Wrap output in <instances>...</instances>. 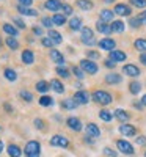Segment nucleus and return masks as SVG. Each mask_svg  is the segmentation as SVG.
<instances>
[{
  "mask_svg": "<svg viewBox=\"0 0 146 157\" xmlns=\"http://www.w3.org/2000/svg\"><path fill=\"white\" fill-rule=\"evenodd\" d=\"M25 157H39L41 155V145L36 140H30L25 145Z\"/></svg>",
  "mask_w": 146,
  "mask_h": 157,
  "instance_id": "1",
  "label": "nucleus"
},
{
  "mask_svg": "<svg viewBox=\"0 0 146 157\" xmlns=\"http://www.w3.org/2000/svg\"><path fill=\"white\" fill-rule=\"evenodd\" d=\"M91 98H93V101H94V102L101 104V105H109V104L113 101L112 94L107 93V91H104V90H98V91H94Z\"/></svg>",
  "mask_w": 146,
  "mask_h": 157,
  "instance_id": "2",
  "label": "nucleus"
},
{
  "mask_svg": "<svg viewBox=\"0 0 146 157\" xmlns=\"http://www.w3.org/2000/svg\"><path fill=\"white\" fill-rule=\"evenodd\" d=\"M80 39L85 46H94L96 44V38H94V32L90 27H83L80 30Z\"/></svg>",
  "mask_w": 146,
  "mask_h": 157,
  "instance_id": "3",
  "label": "nucleus"
},
{
  "mask_svg": "<svg viewBox=\"0 0 146 157\" xmlns=\"http://www.w3.org/2000/svg\"><path fill=\"white\" fill-rule=\"evenodd\" d=\"M49 143H50V146H58V148H68L69 146V140L64 135H60V134L54 135Z\"/></svg>",
  "mask_w": 146,
  "mask_h": 157,
  "instance_id": "4",
  "label": "nucleus"
},
{
  "mask_svg": "<svg viewBox=\"0 0 146 157\" xmlns=\"http://www.w3.org/2000/svg\"><path fill=\"white\" fill-rule=\"evenodd\" d=\"M80 68L83 69V72H88L91 75H94L98 72V64L91 60H82L80 61Z\"/></svg>",
  "mask_w": 146,
  "mask_h": 157,
  "instance_id": "5",
  "label": "nucleus"
},
{
  "mask_svg": "<svg viewBox=\"0 0 146 157\" xmlns=\"http://www.w3.org/2000/svg\"><path fill=\"white\" fill-rule=\"evenodd\" d=\"M116 148L121 151L123 154H127V155H132V154H134V151H135L134 146H132L129 141H126V140H118L116 141Z\"/></svg>",
  "mask_w": 146,
  "mask_h": 157,
  "instance_id": "6",
  "label": "nucleus"
},
{
  "mask_svg": "<svg viewBox=\"0 0 146 157\" xmlns=\"http://www.w3.org/2000/svg\"><path fill=\"white\" fill-rule=\"evenodd\" d=\"M98 44H99V47H101L102 50H109V52L115 50V47H116L115 39H112V38H102Z\"/></svg>",
  "mask_w": 146,
  "mask_h": 157,
  "instance_id": "7",
  "label": "nucleus"
},
{
  "mask_svg": "<svg viewBox=\"0 0 146 157\" xmlns=\"http://www.w3.org/2000/svg\"><path fill=\"white\" fill-rule=\"evenodd\" d=\"M113 13H115V14H118V16H130L132 10H130V6L126 5V3H116Z\"/></svg>",
  "mask_w": 146,
  "mask_h": 157,
  "instance_id": "8",
  "label": "nucleus"
},
{
  "mask_svg": "<svg viewBox=\"0 0 146 157\" xmlns=\"http://www.w3.org/2000/svg\"><path fill=\"white\" fill-rule=\"evenodd\" d=\"M66 124H68L69 129L75 130V132H80V130H82V123H80V120H79V118H75V116H69L68 120H66Z\"/></svg>",
  "mask_w": 146,
  "mask_h": 157,
  "instance_id": "9",
  "label": "nucleus"
},
{
  "mask_svg": "<svg viewBox=\"0 0 146 157\" xmlns=\"http://www.w3.org/2000/svg\"><path fill=\"white\" fill-rule=\"evenodd\" d=\"M119 132H121L123 135H126V137H135V135H137V129H135L134 126L124 123V124L119 126Z\"/></svg>",
  "mask_w": 146,
  "mask_h": 157,
  "instance_id": "10",
  "label": "nucleus"
},
{
  "mask_svg": "<svg viewBox=\"0 0 146 157\" xmlns=\"http://www.w3.org/2000/svg\"><path fill=\"white\" fill-rule=\"evenodd\" d=\"M123 72L126 75H129V77H138L140 75V69L135 66V64H124Z\"/></svg>",
  "mask_w": 146,
  "mask_h": 157,
  "instance_id": "11",
  "label": "nucleus"
},
{
  "mask_svg": "<svg viewBox=\"0 0 146 157\" xmlns=\"http://www.w3.org/2000/svg\"><path fill=\"white\" fill-rule=\"evenodd\" d=\"M74 99H75V102L77 104H80V105H83V104H88V101H90V94L86 93V91H77V93L74 94Z\"/></svg>",
  "mask_w": 146,
  "mask_h": 157,
  "instance_id": "12",
  "label": "nucleus"
},
{
  "mask_svg": "<svg viewBox=\"0 0 146 157\" xmlns=\"http://www.w3.org/2000/svg\"><path fill=\"white\" fill-rule=\"evenodd\" d=\"M50 60L52 61H55L57 64H64V57H63V54L61 52H58L57 49H50Z\"/></svg>",
  "mask_w": 146,
  "mask_h": 157,
  "instance_id": "13",
  "label": "nucleus"
},
{
  "mask_svg": "<svg viewBox=\"0 0 146 157\" xmlns=\"http://www.w3.org/2000/svg\"><path fill=\"white\" fill-rule=\"evenodd\" d=\"M85 130H86V135H90V137H93V138H96V137H99V135H101V130H99V127H98L94 123L86 124Z\"/></svg>",
  "mask_w": 146,
  "mask_h": 157,
  "instance_id": "14",
  "label": "nucleus"
},
{
  "mask_svg": "<svg viewBox=\"0 0 146 157\" xmlns=\"http://www.w3.org/2000/svg\"><path fill=\"white\" fill-rule=\"evenodd\" d=\"M96 29H98V32H101L102 35H110L112 33V27L107 24V22H104V21H98L96 22Z\"/></svg>",
  "mask_w": 146,
  "mask_h": 157,
  "instance_id": "15",
  "label": "nucleus"
},
{
  "mask_svg": "<svg viewBox=\"0 0 146 157\" xmlns=\"http://www.w3.org/2000/svg\"><path fill=\"white\" fill-rule=\"evenodd\" d=\"M121 80H123V77L119 75V74H116V72H110V74L105 75V82H107L109 85H116V83H121Z\"/></svg>",
  "mask_w": 146,
  "mask_h": 157,
  "instance_id": "16",
  "label": "nucleus"
},
{
  "mask_svg": "<svg viewBox=\"0 0 146 157\" xmlns=\"http://www.w3.org/2000/svg\"><path fill=\"white\" fill-rule=\"evenodd\" d=\"M126 58H127V55L124 54L123 50H116V49H115V50L110 52V60H113L115 63H118V61H124Z\"/></svg>",
  "mask_w": 146,
  "mask_h": 157,
  "instance_id": "17",
  "label": "nucleus"
},
{
  "mask_svg": "<svg viewBox=\"0 0 146 157\" xmlns=\"http://www.w3.org/2000/svg\"><path fill=\"white\" fill-rule=\"evenodd\" d=\"M44 8H46V10H49V11L57 13L58 10H61V3L58 2V0H46Z\"/></svg>",
  "mask_w": 146,
  "mask_h": 157,
  "instance_id": "18",
  "label": "nucleus"
},
{
  "mask_svg": "<svg viewBox=\"0 0 146 157\" xmlns=\"http://www.w3.org/2000/svg\"><path fill=\"white\" fill-rule=\"evenodd\" d=\"M77 105H79V104L75 102L74 98H68V99H64V101L61 102V107H63L64 110H74Z\"/></svg>",
  "mask_w": 146,
  "mask_h": 157,
  "instance_id": "19",
  "label": "nucleus"
},
{
  "mask_svg": "<svg viewBox=\"0 0 146 157\" xmlns=\"http://www.w3.org/2000/svg\"><path fill=\"white\" fill-rule=\"evenodd\" d=\"M110 27H112V32L113 33H123L124 29H126V25H124L123 21H113Z\"/></svg>",
  "mask_w": 146,
  "mask_h": 157,
  "instance_id": "20",
  "label": "nucleus"
},
{
  "mask_svg": "<svg viewBox=\"0 0 146 157\" xmlns=\"http://www.w3.org/2000/svg\"><path fill=\"white\" fill-rule=\"evenodd\" d=\"M113 14H115V13L112 10H102L101 14H99V19L104 21V22H112L113 21Z\"/></svg>",
  "mask_w": 146,
  "mask_h": 157,
  "instance_id": "21",
  "label": "nucleus"
},
{
  "mask_svg": "<svg viewBox=\"0 0 146 157\" xmlns=\"http://www.w3.org/2000/svg\"><path fill=\"white\" fill-rule=\"evenodd\" d=\"M115 118L119 120L121 123H126V121H129V113L126 110H123V109H116L115 110Z\"/></svg>",
  "mask_w": 146,
  "mask_h": 157,
  "instance_id": "22",
  "label": "nucleus"
},
{
  "mask_svg": "<svg viewBox=\"0 0 146 157\" xmlns=\"http://www.w3.org/2000/svg\"><path fill=\"white\" fill-rule=\"evenodd\" d=\"M75 5L80 10H83V11H90V10H93V6H94L91 0H77Z\"/></svg>",
  "mask_w": 146,
  "mask_h": 157,
  "instance_id": "23",
  "label": "nucleus"
},
{
  "mask_svg": "<svg viewBox=\"0 0 146 157\" xmlns=\"http://www.w3.org/2000/svg\"><path fill=\"white\" fill-rule=\"evenodd\" d=\"M17 11L21 13V14H24V16H36L38 14V11L36 10H33V8H30V6H17Z\"/></svg>",
  "mask_w": 146,
  "mask_h": 157,
  "instance_id": "24",
  "label": "nucleus"
},
{
  "mask_svg": "<svg viewBox=\"0 0 146 157\" xmlns=\"http://www.w3.org/2000/svg\"><path fill=\"white\" fill-rule=\"evenodd\" d=\"M50 88L55 91V93H58V94H61L63 91H64V86H63V83L60 82V80H57V78H54V80H50Z\"/></svg>",
  "mask_w": 146,
  "mask_h": 157,
  "instance_id": "25",
  "label": "nucleus"
},
{
  "mask_svg": "<svg viewBox=\"0 0 146 157\" xmlns=\"http://www.w3.org/2000/svg\"><path fill=\"white\" fill-rule=\"evenodd\" d=\"M22 61L25 64H32L35 61V55H33V52L32 50H24L22 52Z\"/></svg>",
  "mask_w": 146,
  "mask_h": 157,
  "instance_id": "26",
  "label": "nucleus"
},
{
  "mask_svg": "<svg viewBox=\"0 0 146 157\" xmlns=\"http://www.w3.org/2000/svg\"><path fill=\"white\" fill-rule=\"evenodd\" d=\"M2 29H3L5 33H8V35L13 36V38H16V36L19 35V33H17V29L14 27V25H11V24H3V27H2Z\"/></svg>",
  "mask_w": 146,
  "mask_h": 157,
  "instance_id": "27",
  "label": "nucleus"
},
{
  "mask_svg": "<svg viewBox=\"0 0 146 157\" xmlns=\"http://www.w3.org/2000/svg\"><path fill=\"white\" fill-rule=\"evenodd\" d=\"M47 35H49V38H50V39H52V41H54L55 44H60V43L63 41V36H61V35H60L57 30H52V29H50V30L47 32Z\"/></svg>",
  "mask_w": 146,
  "mask_h": 157,
  "instance_id": "28",
  "label": "nucleus"
},
{
  "mask_svg": "<svg viewBox=\"0 0 146 157\" xmlns=\"http://www.w3.org/2000/svg\"><path fill=\"white\" fill-rule=\"evenodd\" d=\"M6 151H8V155L10 157H21V148L17 146V145H10L8 148H6Z\"/></svg>",
  "mask_w": 146,
  "mask_h": 157,
  "instance_id": "29",
  "label": "nucleus"
},
{
  "mask_svg": "<svg viewBox=\"0 0 146 157\" xmlns=\"http://www.w3.org/2000/svg\"><path fill=\"white\" fill-rule=\"evenodd\" d=\"M69 29L71 30H82V19L80 17H72L69 21Z\"/></svg>",
  "mask_w": 146,
  "mask_h": 157,
  "instance_id": "30",
  "label": "nucleus"
},
{
  "mask_svg": "<svg viewBox=\"0 0 146 157\" xmlns=\"http://www.w3.org/2000/svg\"><path fill=\"white\" fill-rule=\"evenodd\" d=\"M134 47H135L137 50H140L141 54H146V39H143V38H138V39H135Z\"/></svg>",
  "mask_w": 146,
  "mask_h": 157,
  "instance_id": "31",
  "label": "nucleus"
},
{
  "mask_svg": "<svg viewBox=\"0 0 146 157\" xmlns=\"http://www.w3.org/2000/svg\"><path fill=\"white\" fill-rule=\"evenodd\" d=\"M5 44L11 49V50H17L19 49V43H17V39L16 38H13V36H8L5 39Z\"/></svg>",
  "mask_w": 146,
  "mask_h": 157,
  "instance_id": "32",
  "label": "nucleus"
},
{
  "mask_svg": "<svg viewBox=\"0 0 146 157\" xmlns=\"http://www.w3.org/2000/svg\"><path fill=\"white\" fill-rule=\"evenodd\" d=\"M3 75H5L6 80H10V82H16V78H17L16 71H14V69H10V68H6V69L3 71Z\"/></svg>",
  "mask_w": 146,
  "mask_h": 157,
  "instance_id": "33",
  "label": "nucleus"
},
{
  "mask_svg": "<svg viewBox=\"0 0 146 157\" xmlns=\"http://www.w3.org/2000/svg\"><path fill=\"white\" fill-rule=\"evenodd\" d=\"M52 21H54V25H58V27H61L63 24H66V16L64 14H54V17H52Z\"/></svg>",
  "mask_w": 146,
  "mask_h": 157,
  "instance_id": "34",
  "label": "nucleus"
},
{
  "mask_svg": "<svg viewBox=\"0 0 146 157\" xmlns=\"http://www.w3.org/2000/svg\"><path fill=\"white\" fill-rule=\"evenodd\" d=\"M129 91L132 94H138L140 91H141V83H138V82H130L129 83Z\"/></svg>",
  "mask_w": 146,
  "mask_h": 157,
  "instance_id": "35",
  "label": "nucleus"
},
{
  "mask_svg": "<svg viewBox=\"0 0 146 157\" xmlns=\"http://www.w3.org/2000/svg\"><path fill=\"white\" fill-rule=\"evenodd\" d=\"M99 118H101L102 121H105V123H110L112 118H113V115H112L109 110H101V112H99Z\"/></svg>",
  "mask_w": 146,
  "mask_h": 157,
  "instance_id": "36",
  "label": "nucleus"
},
{
  "mask_svg": "<svg viewBox=\"0 0 146 157\" xmlns=\"http://www.w3.org/2000/svg\"><path fill=\"white\" fill-rule=\"evenodd\" d=\"M49 88H50V83H47V82H44V80H41V82L36 83V90L39 91V93H46Z\"/></svg>",
  "mask_w": 146,
  "mask_h": 157,
  "instance_id": "37",
  "label": "nucleus"
},
{
  "mask_svg": "<svg viewBox=\"0 0 146 157\" xmlns=\"http://www.w3.org/2000/svg\"><path fill=\"white\" fill-rule=\"evenodd\" d=\"M39 104H41L43 107H49V105H52V104H54V99L49 98V96H43L41 99H39Z\"/></svg>",
  "mask_w": 146,
  "mask_h": 157,
  "instance_id": "38",
  "label": "nucleus"
},
{
  "mask_svg": "<svg viewBox=\"0 0 146 157\" xmlns=\"http://www.w3.org/2000/svg\"><path fill=\"white\" fill-rule=\"evenodd\" d=\"M57 74H58L60 77H63V78H68V77H69V71L66 69L64 66H58V68H57Z\"/></svg>",
  "mask_w": 146,
  "mask_h": 157,
  "instance_id": "39",
  "label": "nucleus"
},
{
  "mask_svg": "<svg viewBox=\"0 0 146 157\" xmlns=\"http://www.w3.org/2000/svg\"><path fill=\"white\" fill-rule=\"evenodd\" d=\"M19 96L24 99V101H27V102H32L33 101V96H32V93H30V91H21V93H19Z\"/></svg>",
  "mask_w": 146,
  "mask_h": 157,
  "instance_id": "40",
  "label": "nucleus"
},
{
  "mask_svg": "<svg viewBox=\"0 0 146 157\" xmlns=\"http://www.w3.org/2000/svg\"><path fill=\"white\" fill-rule=\"evenodd\" d=\"M72 72H74V75H75L77 78H83V77H85V74H83V69H82V68L74 66V68H72Z\"/></svg>",
  "mask_w": 146,
  "mask_h": 157,
  "instance_id": "41",
  "label": "nucleus"
},
{
  "mask_svg": "<svg viewBox=\"0 0 146 157\" xmlns=\"http://www.w3.org/2000/svg\"><path fill=\"white\" fill-rule=\"evenodd\" d=\"M61 11L64 16H71L72 14V6L71 5H61Z\"/></svg>",
  "mask_w": 146,
  "mask_h": 157,
  "instance_id": "42",
  "label": "nucleus"
},
{
  "mask_svg": "<svg viewBox=\"0 0 146 157\" xmlns=\"http://www.w3.org/2000/svg\"><path fill=\"white\" fill-rule=\"evenodd\" d=\"M130 3L137 8H146V0H130Z\"/></svg>",
  "mask_w": 146,
  "mask_h": 157,
  "instance_id": "43",
  "label": "nucleus"
},
{
  "mask_svg": "<svg viewBox=\"0 0 146 157\" xmlns=\"http://www.w3.org/2000/svg\"><path fill=\"white\" fill-rule=\"evenodd\" d=\"M129 25H130V27H134V29H138L140 25H141V21H140L138 17H132V19L129 21Z\"/></svg>",
  "mask_w": 146,
  "mask_h": 157,
  "instance_id": "44",
  "label": "nucleus"
},
{
  "mask_svg": "<svg viewBox=\"0 0 146 157\" xmlns=\"http://www.w3.org/2000/svg\"><path fill=\"white\" fill-rule=\"evenodd\" d=\"M41 22H43V27H47L49 30H50L52 25H54V21H52L50 17H43V19H41Z\"/></svg>",
  "mask_w": 146,
  "mask_h": 157,
  "instance_id": "45",
  "label": "nucleus"
},
{
  "mask_svg": "<svg viewBox=\"0 0 146 157\" xmlns=\"http://www.w3.org/2000/svg\"><path fill=\"white\" fill-rule=\"evenodd\" d=\"M41 44H43L44 47H52V46H54L55 43L52 41V39H50L49 36H47V38H43V39H41Z\"/></svg>",
  "mask_w": 146,
  "mask_h": 157,
  "instance_id": "46",
  "label": "nucleus"
},
{
  "mask_svg": "<svg viewBox=\"0 0 146 157\" xmlns=\"http://www.w3.org/2000/svg\"><path fill=\"white\" fill-rule=\"evenodd\" d=\"M86 57H88V60H99V54L98 52H94V50H88V54H86Z\"/></svg>",
  "mask_w": 146,
  "mask_h": 157,
  "instance_id": "47",
  "label": "nucleus"
},
{
  "mask_svg": "<svg viewBox=\"0 0 146 157\" xmlns=\"http://www.w3.org/2000/svg\"><path fill=\"white\" fill-rule=\"evenodd\" d=\"M104 155H107V157H116V151L112 149V148H104Z\"/></svg>",
  "mask_w": 146,
  "mask_h": 157,
  "instance_id": "48",
  "label": "nucleus"
},
{
  "mask_svg": "<svg viewBox=\"0 0 146 157\" xmlns=\"http://www.w3.org/2000/svg\"><path fill=\"white\" fill-rule=\"evenodd\" d=\"M13 22H14V25L17 29H25V22L22 21V19H19V17H14L13 19Z\"/></svg>",
  "mask_w": 146,
  "mask_h": 157,
  "instance_id": "49",
  "label": "nucleus"
},
{
  "mask_svg": "<svg viewBox=\"0 0 146 157\" xmlns=\"http://www.w3.org/2000/svg\"><path fill=\"white\" fill-rule=\"evenodd\" d=\"M135 141H137V145H140V146H146V137H143V135H138Z\"/></svg>",
  "mask_w": 146,
  "mask_h": 157,
  "instance_id": "50",
  "label": "nucleus"
},
{
  "mask_svg": "<svg viewBox=\"0 0 146 157\" xmlns=\"http://www.w3.org/2000/svg\"><path fill=\"white\" fill-rule=\"evenodd\" d=\"M17 2H19V5H21V6H30L33 0H17Z\"/></svg>",
  "mask_w": 146,
  "mask_h": 157,
  "instance_id": "51",
  "label": "nucleus"
},
{
  "mask_svg": "<svg viewBox=\"0 0 146 157\" xmlns=\"http://www.w3.org/2000/svg\"><path fill=\"white\" fill-rule=\"evenodd\" d=\"M138 19L141 21V24H146V11H141L138 14Z\"/></svg>",
  "mask_w": 146,
  "mask_h": 157,
  "instance_id": "52",
  "label": "nucleus"
},
{
  "mask_svg": "<svg viewBox=\"0 0 146 157\" xmlns=\"http://www.w3.org/2000/svg\"><path fill=\"white\" fill-rule=\"evenodd\" d=\"M33 33H35L36 36H41V35H43V29H41V27H33Z\"/></svg>",
  "mask_w": 146,
  "mask_h": 157,
  "instance_id": "53",
  "label": "nucleus"
},
{
  "mask_svg": "<svg viewBox=\"0 0 146 157\" xmlns=\"http://www.w3.org/2000/svg\"><path fill=\"white\" fill-rule=\"evenodd\" d=\"M44 121L43 120H35V126L38 127V129H44V124H43Z\"/></svg>",
  "mask_w": 146,
  "mask_h": 157,
  "instance_id": "54",
  "label": "nucleus"
},
{
  "mask_svg": "<svg viewBox=\"0 0 146 157\" xmlns=\"http://www.w3.org/2000/svg\"><path fill=\"white\" fill-rule=\"evenodd\" d=\"M115 64H116V63H115L113 60H110V58L105 60V66H107V68H115Z\"/></svg>",
  "mask_w": 146,
  "mask_h": 157,
  "instance_id": "55",
  "label": "nucleus"
},
{
  "mask_svg": "<svg viewBox=\"0 0 146 157\" xmlns=\"http://www.w3.org/2000/svg\"><path fill=\"white\" fill-rule=\"evenodd\" d=\"M140 61H141V64H144V66H146V54H141L140 55Z\"/></svg>",
  "mask_w": 146,
  "mask_h": 157,
  "instance_id": "56",
  "label": "nucleus"
},
{
  "mask_svg": "<svg viewBox=\"0 0 146 157\" xmlns=\"http://www.w3.org/2000/svg\"><path fill=\"white\" fill-rule=\"evenodd\" d=\"M141 104H143V105H144V107H146V94H144V96H143V98H141Z\"/></svg>",
  "mask_w": 146,
  "mask_h": 157,
  "instance_id": "57",
  "label": "nucleus"
},
{
  "mask_svg": "<svg viewBox=\"0 0 146 157\" xmlns=\"http://www.w3.org/2000/svg\"><path fill=\"white\" fill-rule=\"evenodd\" d=\"M5 109H6V112H11V105H10V104H5Z\"/></svg>",
  "mask_w": 146,
  "mask_h": 157,
  "instance_id": "58",
  "label": "nucleus"
},
{
  "mask_svg": "<svg viewBox=\"0 0 146 157\" xmlns=\"http://www.w3.org/2000/svg\"><path fill=\"white\" fill-rule=\"evenodd\" d=\"M3 151V143H2V140H0V152Z\"/></svg>",
  "mask_w": 146,
  "mask_h": 157,
  "instance_id": "59",
  "label": "nucleus"
},
{
  "mask_svg": "<svg viewBox=\"0 0 146 157\" xmlns=\"http://www.w3.org/2000/svg\"><path fill=\"white\" fill-rule=\"evenodd\" d=\"M104 2H105V3H113L115 0H104Z\"/></svg>",
  "mask_w": 146,
  "mask_h": 157,
  "instance_id": "60",
  "label": "nucleus"
},
{
  "mask_svg": "<svg viewBox=\"0 0 146 157\" xmlns=\"http://www.w3.org/2000/svg\"><path fill=\"white\" fill-rule=\"evenodd\" d=\"M144 157H146V152H144Z\"/></svg>",
  "mask_w": 146,
  "mask_h": 157,
  "instance_id": "61",
  "label": "nucleus"
}]
</instances>
